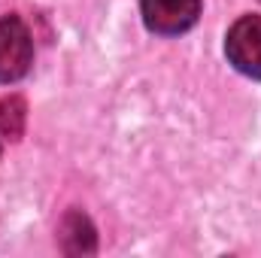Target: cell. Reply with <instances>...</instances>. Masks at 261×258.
<instances>
[{
  "mask_svg": "<svg viewBox=\"0 0 261 258\" xmlns=\"http://www.w3.org/2000/svg\"><path fill=\"white\" fill-rule=\"evenodd\" d=\"M34 64V40L18 15L0 18V82H18Z\"/></svg>",
  "mask_w": 261,
  "mask_h": 258,
  "instance_id": "cell-1",
  "label": "cell"
},
{
  "mask_svg": "<svg viewBox=\"0 0 261 258\" xmlns=\"http://www.w3.org/2000/svg\"><path fill=\"white\" fill-rule=\"evenodd\" d=\"M58 243H61V249L67 255H91L97 249V234H94L91 219L85 213H79V210H70L61 219Z\"/></svg>",
  "mask_w": 261,
  "mask_h": 258,
  "instance_id": "cell-4",
  "label": "cell"
},
{
  "mask_svg": "<svg viewBox=\"0 0 261 258\" xmlns=\"http://www.w3.org/2000/svg\"><path fill=\"white\" fill-rule=\"evenodd\" d=\"M24 122H28V104L18 94H3L0 97V137L6 140H21L24 134Z\"/></svg>",
  "mask_w": 261,
  "mask_h": 258,
  "instance_id": "cell-5",
  "label": "cell"
},
{
  "mask_svg": "<svg viewBox=\"0 0 261 258\" xmlns=\"http://www.w3.org/2000/svg\"><path fill=\"white\" fill-rule=\"evenodd\" d=\"M143 21L152 34L176 37L195 28L200 15V0H140Z\"/></svg>",
  "mask_w": 261,
  "mask_h": 258,
  "instance_id": "cell-3",
  "label": "cell"
},
{
  "mask_svg": "<svg viewBox=\"0 0 261 258\" xmlns=\"http://www.w3.org/2000/svg\"><path fill=\"white\" fill-rule=\"evenodd\" d=\"M225 55L249 79H261V15H243L225 37Z\"/></svg>",
  "mask_w": 261,
  "mask_h": 258,
  "instance_id": "cell-2",
  "label": "cell"
}]
</instances>
